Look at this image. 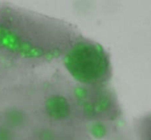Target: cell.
Returning a JSON list of instances; mask_svg holds the SVG:
<instances>
[{
	"label": "cell",
	"instance_id": "obj_3",
	"mask_svg": "<svg viewBox=\"0 0 151 140\" xmlns=\"http://www.w3.org/2000/svg\"><path fill=\"white\" fill-rule=\"evenodd\" d=\"M93 133L94 136H96L98 138L102 137L105 134V129L104 127L101 125H96L93 128Z\"/></svg>",
	"mask_w": 151,
	"mask_h": 140
},
{
	"label": "cell",
	"instance_id": "obj_2",
	"mask_svg": "<svg viewBox=\"0 0 151 140\" xmlns=\"http://www.w3.org/2000/svg\"><path fill=\"white\" fill-rule=\"evenodd\" d=\"M68 104L63 97L53 96L47 102V109L50 116L54 119H61L68 113Z\"/></svg>",
	"mask_w": 151,
	"mask_h": 140
},
{
	"label": "cell",
	"instance_id": "obj_1",
	"mask_svg": "<svg viewBox=\"0 0 151 140\" xmlns=\"http://www.w3.org/2000/svg\"><path fill=\"white\" fill-rule=\"evenodd\" d=\"M65 65L75 79L85 84H100L110 74V62L98 44L87 40L74 44L65 56Z\"/></svg>",
	"mask_w": 151,
	"mask_h": 140
},
{
	"label": "cell",
	"instance_id": "obj_4",
	"mask_svg": "<svg viewBox=\"0 0 151 140\" xmlns=\"http://www.w3.org/2000/svg\"><path fill=\"white\" fill-rule=\"evenodd\" d=\"M0 140H10V134L8 131L0 130Z\"/></svg>",
	"mask_w": 151,
	"mask_h": 140
}]
</instances>
